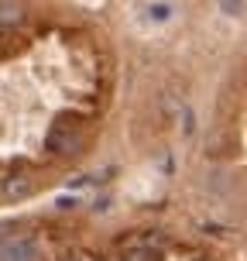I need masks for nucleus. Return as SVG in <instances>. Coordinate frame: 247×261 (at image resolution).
Returning <instances> with one entry per match:
<instances>
[{
  "label": "nucleus",
  "mask_w": 247,
  "mask_h": 261,
  "mask_svg": "<svg viewBox=\"0 0 247 261\" xmlns=\"http://www.w3.org/2000/svg\"><path fill=\"white\" fill-rule=\"evenodd\" d=\"M196 261H213V258H196Z\"/></svg>",
  "instance_id": "nucleus-11"
},
{
  "label": "nucleus",
  "mask_w": 247,
  "mask_h": 261,
  "mask_svg": "<svg viewBox=\"0 0 247 261\" xmlns=\"http://www.w3.org/2000/svg\"><path fill=\"white\" fill-rule=\"evenodd\" d=\"M0 186H4V182H0Z\"/></svg>",
  "instance_id": "nucleus-12"
},
{
  "label": "nucleus",
  "mask_w": 247,
  "mask_h": 261,
  "mask_svg": "<svg viewBox=\"0 0 247 261\" xmlns=\"http://www.w3.org/2000/svg\"><path fill=\"white\" fill-rule=\"evenodd\" d=\"M62 261H79V258H76V254H72V258H62Z\"/></svg>",
  "instance_id": "nucleus-10"
},
{
  "label": "nucleus",
  "mask_w": 247,
  "mask_h": 261,
  "mask_svg": "<svg viewBox=\"0 0 247 261\" xmlns=\"http://www.w3.org/2000/svg\"><path fill=\"white\" fill-rule=\"evenodd\" d=\"M151 17H158V21H165V17H169V7H165V4H158V11H151Z\"/></svg>",
  "instance_id": "nucleus-8"
},
{
  "label": "nucleus",
  "mask_w": 247,
  "mask_h": 261,
  "mask_svg": "<svg viewBox=\"0 0 247 261\" xmlns=\"http://www.w3.org/2000/svg\"><path fill=\"white\" fill-rule=\"evenodd\" d=\"M7 234H11V223H4V220H0V237H7Z\"/></svg>",
  "instance_id": "nucleus-9"
},
{
  "label": "nucleus",
  "mask_w": 247,
  "mask_h": 261,
  "mask_svg": "<svg viewBox=\"0 0 247 261\" xmlns=\"http://www.w3.org/2000/svg\"><path fill=\"white\" fill-rule=\"evenodd\" d=\"M4 196L7 199H24V196H31V189H35V182H31V175L28 172H11L7 179H4Z\"/></svg>",
  "instance_id": "nucleus-3"
},
{
  "label": "nucleus",
  "mask_w": 247,
  "mask_h": 261,
  "mask_svg": "<svg viewBox=\"0 0 247 261\" xmlns=\"http://www.w3.org/2000/svg\"><path fill=\"white\" fill-rule=\"evenodd\" d=\"M240 11H244V0H223V14L234 17V14H240Z\"/></svg>",
  "instance_id": "nucleus-7"
},
{
  "label": "nucleus",
  "mask_w": 247,
  "mask_h": 261,
  "mask_svg": "<svg viewBox=\"0 0 247 261\" xmlns=\"http://www.w3.org/2000/svg\"><path fill=\"white\" fill-rule=\"evenodd\" d=\"M48 151L52 155H72V151H79V127H76V120L69 117H59L52 124V130H48Z\"/></svg>",
  "instance_id": "nucleus-1"
},
{
  "label": "nucleus",
  "mask_w": 247,
  "mask_h": 261,
  "mask_svg": "<svg viewBox=\"0 0 247 261\" xmlns=\"http://www.w3.org/2000/svg\"><path fill=\"white\" fill-rule=\"evenodd\" d=\"M0 261H38V244L31 237H7L0 244Z\"/></svg>",
  "instance_id": "nucleus-2"
},
{
  "label": "nucleus",
  "mask_w": 247,
  "mask_h": 261,
  "mask_svg": "<svg viewBox=\"0 0 247 261\" xmlns=\"http://www.w3.org/2000/svg\"><path fill=\"white\" fill-rule=\"evenodd\" d=\"M120 261H161V254L151 251V248H130V251L120 254Z\"/></svg>",
  "instance_id": "nucleus-5"
},
{
  "label": "nucleus",
  "mask_w": 247,
  "mask_h": 261,
  "mask_svg": "<svg viewBox=\"0 0 247 261\" xmlns=\"http://www.w3.org/2000/svg\"><path fill=\"white\" fill-rule=\"evenodd\" d=\"M14 48V35H11V28H0V55H7Z\"/></svg>",
  "instance_id": "nucleus-6"
},
{
  "label": "nucleus",
  "mask_w": 247,
  "mask_h": 261,
  "mask_svg": "<svg viewBox=\"0 0 247 261\" xmlns=\"http://www.w3.org/2000/svg\"><path fill=\"white\" fill-rule=\"evenodd\" d=\"M21 21H24L21 4H0V28H17Z\"/></svg>",
  "instance_id": "nucleus-4"
}]
</instances>
